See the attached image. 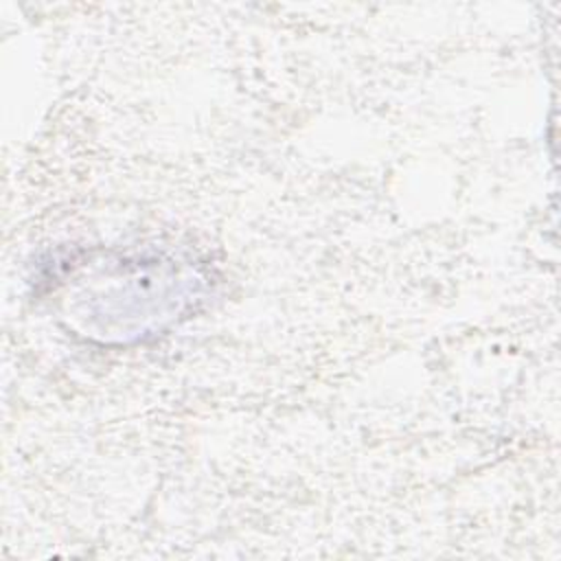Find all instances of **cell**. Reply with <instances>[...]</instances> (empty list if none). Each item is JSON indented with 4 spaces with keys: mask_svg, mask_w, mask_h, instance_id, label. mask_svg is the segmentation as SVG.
<instances>
[{
    "mask_svg": "<svg viewBox=\"0 0 561 561\" xmlns=\"http://www.w3.org/2000/svg\"><path fill=\"white\" fill-rule=\"evenodd\" d=\"M191 280L160 256L99 259L79 265L64 300L85 335L125 342L173 320L193 294Z\"/></svg>",
    "mask_w": 561,
    "mask_h": 561,
    "instance_id": "cell-1",
    "label": "cell"
}]
</instances>
